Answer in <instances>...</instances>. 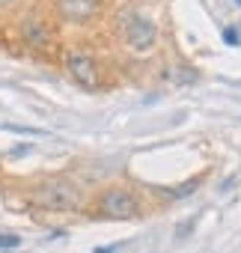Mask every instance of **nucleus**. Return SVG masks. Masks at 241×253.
<instances>
[{"mask_svg":"<svg viewBox=\"0 0 241 253\" xmlns=\"http://www.w3.org/2000/svg\"><path fill=\"white\" fill-rule=\"evenodd\" d=\"M33 200H36V206H42L48 211H69L80 203V191L69 179H48L36 188Z\"/></svg>","mask_w":241,"mask_h":253,"instance_id":"f257e3e1","label":"nucleus"},{"mask_svg":"<svg viewBox=\"0 0 241 253\" xmlns=\"http://www.w3.org/2000/svg\"><path fill=\"white\" fill-rule=\"evenodd\" d=\"M98 209H101V214H104V217H113V220H128V217H134V214H137V200H134V194H131V191H125V188H107V191L101 194Z\"/></svg>","mask_w":241,"mask_h":253,"instance_id":"f03ea898","label":"nucleus"},{"mask_svg":"<svg viewBox=\"0 0 241 253\" xmlns=\"http://www.w3.org/2000/svg\"><path fill=\"white\" fill-rule=\"evenodd\" d=\"M155 39H158V30H155V24H152L149 18L131 15V18L125 21V42H128V48H134V51H149V48L155 45Z\"/></svg>","mask_w":241,"mask_h":253,"instance_id":"7ed1b4c3","label":"nucleus"},{"mask_svg":"<svg viewBox=\"0 0 241 253\" xmlns=\"http://www.w3.org/2000/svg\"><path fill=\"white\" fill-rule=\"evenodd\" d=\"M66 69H69V75H72L78 84H83V86H95V84H98V66H95V60H92L86 51H80V48H72V51L66 54Z\"/></svg>","mask_w":241,"mask_h":253,"instance_id":"20e7f679","label":"nucleus"},{"mask_svg":"<svg viewBox=\"0 0 241 253\" xmlns=\"http://www.w3.org/2000/svg\"><path fill=\"white\" fill-rule=\"evenodd\" d=\"M101 0H57V9L69 21H86L98 12Z\"/></svg>","mask_w":241,"mask_h":253,"instance_id":"39448f33","label":"nucleus"},{"mask_svg":"<svg viewBox=\"0 0 241 253\" xmlns=\"http://www.w3.org/2000/svg\"><path fill=\"white\" fill-rule=\"evenodd\" d=\"M21 33H24V39H27L33 48H45V45L51 42V33H48V27H45L42 21H36V18H27V21L21 24Z\"/></svg>","mask_w":241,"mask_h":253,"instance_id":"423d86ee","label":"nucleus"},{"mask_svg":"<svg viewBox=\"0 0 241 253\" xmlns=\"http://www.w3.org/2000/svg\"><path fill=\"white\" fill-rule=\"evenodd\" d=\"M21 247V238L12 235V232H0V250H15Z\"/></svg>","mask_w":241,"mask_h":253,"instance_id":"0eeeda50","label":"nucleus"},{"mask_svg":"<svg viewBox=\"0 0 241 253\" xmlns=\"http://www.w3.org/2000/svg\"><path fill=\"white\" fill-rule=\"evenodd\" d=\"M223 39H226V42H232V45H235V42H238V33H235V30H232V27H229V30H223Z\"/></svg>","mask_w":241,"mask_h":253,"instance_id":"6e6552de","label":"nucleus"},{"mask_svg":"<svg viewBox=\"0 0 241 253\" xmlns=\"http://www.w3.org/2000/svg\"><path fill=\"white\" fill-rule=\"evenodd\" d=\"M6 3H9V0H0V6H6Z\"/></svg>","mask_w":241,"mask_h":253,"instance_id":"1a4fd4ad","label":"nucleus"},{"mask_svg":"<svg viewBox=\"0 0 241 253\" xmlns=\"http://www.w3.org/2000/svg\"><path fill=\"white\" fill-rule=\"evenodd\" d=\"M235 3H238V6H241V0H235Z\"/></svg>","mask_w":241,"mask_h":253,"instance_id":"9d476101","label":"nucleus"}]
</instances>
